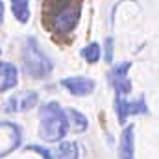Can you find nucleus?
<instances>
[{"mask_svg":"<svg viewBox=\"0 0 159 159\" xmlns=\"http://www.w3.org/2000/svg\"><path fill=\"white\" fill-rule=\"evenodd\" d=\"M129 67H131V63L129 61H124V63L115 65L109 70V74H107V78H109L113 89H115V93H117V96H126L131 91V83H129V78H128Z\"/></svg>","mask_w":159,"mask_h":159,"instance_id":"obj_6","label":"nucleus"},{"mask_svg":"<svg viewBox=\"0 0 159 159\" xmlns=\"http://www.w3.org/2000/svg\"><path fill=\"white\" fill-rule=\"evenodd\" d=\"M20 146V129L13 122H0V157L9 156Z\"/></svg>","mask_w":159,"mask_h":159,"instance_id":"obj_4","label":"nucleus"},{"mask_svg":"<svg viewBox=\"0 0 159 159\" xmlns=\"http://www.w3.org/2000/svg\"><path fill=\"white\" fill-rule=\"evenodd\" d=\"M11 9L20 24H26L30 20V0H11Z\"/></svg>","mask_w":159,"mask_h":159,"instance_id":"obj_12","label":"nucleus"},{"mask_svg":"<svg viewBox=\"0 0 159 159\" xmlns=\"http://www.w3.org/2000/svg\"><path fill=\"white\" fill-rule=\"evenodd\" d=\"M119 157L120 159H135V126L128 124L120 135L119 144Z\"/></svg>","mask_w":159,"mask_h":159,"instance_id":"obj_9","label":"nucleus"},{"mask_svg":"<svg viewBox=\"0 0 159 159\" xmlns=\"http://www.w3.org/2000/svg\"><path fill=\"white\" fill-rule=\"evenodd\" d=\"M115 107H117V115H119L120 124H124L129 115H144V113H148V106H146V100L144 98L126 100L124 96H117Z\"/></svg>","mask_w":159,"mask_h":159,"instance_id":"obj_7","label":"nucleus"},{"mask_svg":"<svg viewBox=\"0 0 159 159\" xmlns=\"http://www.w3.org/2000/svg\"><path fill=\"white\" fill-rule=\"evenodd\" d=\"M67 113H69V115H67L69 124L72 122V126H74L76 131H85V129H87L89 122H87V119L83 117V113H80V111H76V109H69Z\"/></svg>","mask_w":159,"mask_h":159,"instance_id":"obj_13","label":"nucleus"},{"mask_svg":"<svg viewBox=\"0 0 159 159\" xmlns=\"http://www.w3.org/2000/svg\"><path fill=\"white\" fill-rule=\"evenodd\" d=\"M81 57L87 63H96L100 59V44L98 43H89L87 46L81 48Z\"/></svg>","mask_w":159,"mask_h":159,"instance_id":"obj_14","label":"nucleus"},{"mask_svg":"<svg viewBox=\"0 0 159 159\" xmlns=\"http://www.w3.org/2000/svg\"><path fill=\"white\" fill-rule=\"evenodd\" d=\"M19 81V70L13 63L0 61V93L13 89Z\"/></svg>","mask_w":159,"mask_h":159,"instance_id":"obj_10","label":"nucleus"},{"mask_svg":"<svg viewBox=\"0 0 159 159\" xmlns=\"http://www.w3.org/2000/svg\"><path fill=\"white\" fill-rule=\"evenodd\" d=\"M22 65L24 70L30 78L43 80L46 76H50L52 72V61L50 57L41 50L39 43L34 37H28L22 48Z\"/></svg>","mask_w":159,"mask_h":159,"instance_id":"obj_3","label":"nucleus"},{"mask_svg":"<svg viewBox=\"0 0 159 159\" xmlns=\"http://www.w3.org/2000/svg\"><path fill=\"white\" fill-rule=\"evenodd\" d=\"M61 85L72 94V96H87L94 91V81L83 76H72V78L61 80Z\"/></svg>","mask_w":159,"mask_h":159,"instance_id":"obj_8","label":"nucleus"},{"mask_svg":"<svg viewBox=\"0 0 159 159\" xmlns=\"http://www.w3.org/2000/svg\"><path fill=\"white\" fill-rule=\"evenodd\" d=\"M106 59H107V63L113 61V41H111V37L106 41Z\"/></svg>","mask_w":159,"mask_h":159,"instance_id":"obj_16","label":"nucleus"},{"mask_svg":"<svg viewBox=\"0 0 159 159\" xmlns=\"http://www.w3.org/2000/svg\"><path fill=\"white\" fill-rule=\"evenodd\" d=\"M83 0H43L41 19L44 30L56 41L70 39L81 19Z\"/></svg>","mask_w":159,"mask_h":159,"instance_id":"obj_1","label":"nucleus"},{"mask_svg":"<svg viewBox=\"0 0 159 159\" xmlns=\"http://www.w3.org/2000/svg\"><path fill=\"white\" fill-rule=\"evenodd\" d=\"M26 150H28V152H35V154H39L41 159H54L52 152H50L48 148H43V146H34V144H30V146H26Z\"/></svg>","mask_w":159,"mask_h":159,"instance_id":"obj_15","label":"nucleus"},{"mask_svg":"<svg viewBox=\"0 0 159 159\" xmlns=\"http://www.w3.org/2000/svg\"><path fill=\"white\" fill-rule=\"evenodd\" d=\"M39 102V96L37 93L34 91H20L17 94H13L11 98H7L6 106H4V111L6 113H26L30 109H34Z\"/></svg>","mask_w":159,"mask_h":159,"instance_id":"obj_5","label":"nucleus"},{"mask_svg":"<svg viewBox=\"0 0 159 159\" xmlns=\"http://www.w3.org/2000/svg\"><path fill=\"white\" fill-rule=\"evenodd\" d=\"M69 119L57 102H48L39 111V137L46 143H59L69 133Z\"/></svg>","mask_w":159,"mask_h":159,"instance_id":"obj_2","label":"nucleus"},{"mask_svg":"<svg viewBox=\"0 0 159 159\" xmlns=\"http://www.w3.org/2000/svg\"><path fill=\"white\" fill-rule=\"evenodd\" d=\"M0 52H2V50H0Z\"/></svg>","mask_w":159,"mask_h":159,"instance_id":"obj_18","label":"nucleus"},{"mask_svg":"<svg viewBox=\"0 0 159 159\" xmlns=\"http://www.w3.org/2000/svg\"><path fill=\"white\" fill-rule=\"evenodd\" d=\"M52 156H56L57 159H80V146L78 143H72V141L61 143Z\"/></svg>","mask_w":159,"mask_h":159,"instance_id":"obj_11","label":"nucleus"},{"mask_svg":"<svg viewBox=\"0 0 159 159\" xmlns=\"http://www.w3.org/2000/svg\"><path fill=\"white\" fill-rule=\"evenodd\" d=\"M4 20V0H0V24Z\"/></svg>","mask_w":159,"mask_h":159,"instance_id":"obj_17","label":"nucleus"}]
</instances>
